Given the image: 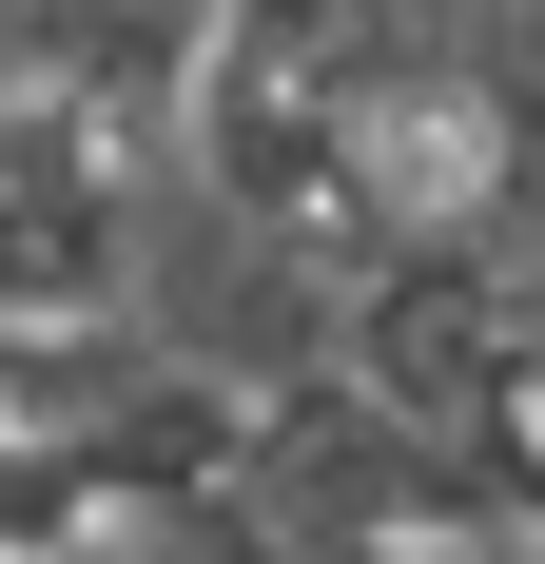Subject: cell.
<instances>
[{"label": "cell", "mask_w": 545, "mask_h": 564, "mask_svg": "<svg viewBox=\"0 0 545 564\" xmlns=\"http://www.w3.org/2000/svg\"><path fill=\"white\" fill-rule=\"evenodd\" d=\"M137 156L157 137H117V117L40 98V78H0V312H117V253H137Z\"/></svg>", "instance_id": "obj_1"}, {"label": "cell", "mask_w": 545, "mask_h": 564, "mask_svg": "<svg viewBox=\"0 0 545 564\" xmlns=\"http://www.w3.org/2000/svg\"><path fill=\"white\" fill-rule=\"evenodd\" d=\"M488 20H506V40H526V58H545V0H488Z\"/></svg>", "instance_id": "obj_2"}]
</instances>
